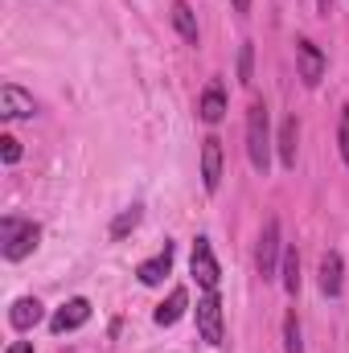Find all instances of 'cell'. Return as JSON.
<instances>
[{"instance_id":"cell-25","label":"cell","mask_w":349,"mask_h":353,"mask_svg":"<svg viewBox=\"0 0 349 353\" xmlns=\"http://www.w3.org/2000/svg\"><path fill=\"white\" fill-rule=\"evenodd\" d=\"M317 8H321V12L329 17V8H333V0H317Z\"/></svg>"},{"instance_id":"cell-22","label":"cell","mask_w":349,"mask_h":353,"mask_svg":"<svg viewBox=\"0 0 349 353\" xmlns=\"http://www.w3.org/2000/svg\"><path fill=\"white\" fill-rule=\"evenodd\" d=\"M337 144H341V157H346V165H349V107L341 111V132H337Z\"/></svg>"},{"instance_id":"cell-17","label":"cell","mask_w":349,"mask_h":353,"mask_svg":"<svg viewBox=\"0 0 349 353\" xmlns=\"http://www.w3.org/2000/svg\"><path fill=\"white\" fill-rule=\"evenodd\" d=\"M140 226V205H132V210H123L115 222H111V239H128L132 230Z\"/></svg>"},{"instance_id":"cell-7","label":"cell","mask_w":349,"mask_h":353,"mask_svg":"<svg viewBox=\"0 0 349 353\" xmlns=\"http://www.w3.org/2000/svg\"><path fill=\"white\" fill-rule=\"evenodd\" d=\"M201 185L210 193L222 185V140L218 136H206L201 140Z\"/></svg>"},{"instance_id":"cell-16","label":"cell","mask_w":349,"mask_h":353,"mask_svg":"<svg viewBox=\"0 0 349 353\" xmlns=\"http://www.w3.org/2000/svg\"><path fill=\"white\" fill-rule=\"evenodd\" d=\"M173 25H177V33H181L185 41L197 46V17H193V8H189L185 0H173Z\"/></svg>"},{"instance_id":"cell-8","label":"cell","mask_w":349,"mask_h":353,"mask_svg":"<svg viewBox=\"0 0 349 353\" xmlns=\"http://www.w3.org/2000/svg\"><path fill=\"white\" fill-rule=\"evenodd\" d=\"M90 321V300L83 296H74V300H66L58 312H54V321H50V329L54 333H70V329H83Z\"/></svg>"},{"instance_id":"cell-11","label":"cell","mask_w":349,"mask_h":353,"mask_svg":"<svg viewBox=\"0 0 349 353\" xmlns=\"http://www.w3.org/2000/svg\"><path fill=\"white\" fill-rule=\"evenodd\" d=\"M197 115H201L206 123H218V119L226 115V90H222V83H210V87L201 90V99H197Z\"/></svg>"},{"instance_id":"cell-9","label":"cell","mask_w":349,"mask_h":353,"mask_svg":"<svg viewBox=\"0 0 349 353\" xmlns=\"http://www.w3.org/2000/svg\"><path fill=\"white\" fill-rule=\"evenodd\" d=\"M275 267H279V222L271 218V222L263 226V239H259V275L271 279Z\"/></svg>"},{"instance_id":"cell-12","label":"cell","mask_w":349,"mask_h":353,"mask_svg":"<svg viewBox=\"0 0 349 353\" xmlns=\"http://www.w3.org/2000/svg\"><path fill=\"white\" fill-rule=\"evenodd\" d=\"M41 321V300H33V296H21V300H12V308H8V325L12 329H33Z\"/></svg>"},{"instance_id":"cell-2","label":"cell","mask_w":349,"mask_h":353,"mask_svg":"<svg viewBox=\"0 0 349 353\" xmlns=\"http://www.w3.org/2000/svg\"><path fill=\"white\" fill-rule=\"evenodd\" d=\"M247 157H251V165H255L259 173L271 169V123H267L263 99H255L251 111H247Z\"/></svg>"},{"instance_id":"cell-20","label":"cell","mask_w":349,"mask_h":353,"mask_svg":"<svg viewBox=\"0 0 349 353\" xmlns=\"http://www.w3.org/2000/svg\"><path fill=\"white\" fill-rule=\"evenodd\" d=\"M239 83H243V87L255 83V50H251V46L239 50Z\"/></svg>"},{"instance_id":"cell-19","label":"cell","mask_w":349,"mask_h":353,"mask_svg":"<svg viewBox=\"0 0 349 353\" xmlns=\"http://www.w3.org/2000/svg\"><path fill=\"white\" fill-rule=\"evenodd\" d=\"M283 353H304V341H300V321H296V312H288V321H283Z\"/></svg>"},{"instance_id":"cell-5","label":"cell","mask_w":349,"mask_h":353,"mask_svg":"<svg viewBox=\"0 0 349 353\" xmlns=\"http://www.w3.org/2000/svg\"><path fill=\"white\" fill-rule=\"evenodd\" d=\"M296 66H300V83L304 87H317L321 79H325V54H321V46L317 41H308V37H300L296 41Z\"/></svg>"},{"instance_id":"cell-3","label":"cell","mask_w":349,"mask_h":353,"mask_svg":"<svg viewBox=\"0 0 349 353\" xmlns=\"http://www.w3.org/2000/svg\"><path fill=\"white\" fill-rule=\"evenodd\" d=\"M197 333L206 345H222V300H218V292H206L197 300Z\"/></svg>"},{"instance_id":"cell-23","label":"cell","mask_w":349,"mask_h":353,"mask_svg":"<svg viewBox=\"0 0 349 353\" xmlns=\"http://www.w3.org/2000/svg\"><path fill=\"white\" fill-rule=\"evenodd\" d=\"M8 353H33V345H29V341H12V345H8Z\"/></svg>"},{"instance_id":"cell-1","label":"cell","mask_w":349,"mask_h":353,"mask_svg":"<svg viewBox=\"0 0 349 353\" xmlns=\"http://www.w3.org/2000/svg\"><path fill=\"white\" fill-rule=\"evenodd\" d=\"M37 239H41V226L37 222H25V218H4L0 222V255L4 259H25L37 251Z\"/></svg>"},{"instance_id":"cell-18","label":"cell","mask_w":349,"mask_h":353,"mask_svg":"<svg viewBox=\"0 0 349 353\" xmlns=\"http://www.w3.org/2000/svg\"><path fill=\"white\" fill-rule=\"evenodd\" d=\"M283 288H288L292 296H296V288H300V255H296L292 247L283 251Z\"/></svg>"},{"instance_id":"cell-10","label":"cell","mask_w":349,"mask_h":353,"mask_svg":"<svg viewBox=\"0 0 349 353\" xmlns=\"http://www.w3.org/2000/svg\"><path fill=\"white\" fill-rule=\"evenodd\" d=\"M341 288H346V263H341L337 251H325L321 255V292L325 296H341Z\"/></svg>"},{"instance_id":"cell-6","label":"cell","mask_w":349,"mask_h":353,"mask_svg":"<svg viewBox=\"0 0 349 353\" xmlns=\"http://www.w3.org/2000/svg\"><path fill=\"white\" fill-rule=\"evenodd\" d=\"M33 111H37V103H33L29 90H21L17 83H4L0 87V115L4 119H29Z\"/></svg>"},{"instance_id":"cell-14","label":"cell","mask_w":349,"mask_h":353,"mask_svg":"<svg viewBox=\"0 0 349 353\" xmlns=\"http://www.w3.org/2000/svg\"><path fill=\"white\" fill-rule=\"evenodd\" d=\"M185 308H189V292H185V288H173L169 300H161V308L152 312V321H157V325H177V321L185 316Z\"/></svg>"},{"instance_id":"cell-13","label":"cell","mask_w":349,"mask_h":353,"mask_svg":"<svg viewBox=\"0 0 349 353\" xmlns=\"http://www.w3.org/2000/svg\"><path fill=\"white\" fill-rule=\"evenodd\" d=\"M169 271H173V247H169V243H165V251H161V255H152V259H144V263L136 267L140 283H148V288H152V283H161Z\"/></svg>"},{"instance_id":"cell-15","label":"cell","mask_w":349,"mask_h":353,"mask_svg":"<svg viewBox=\"0 0 349 353\" xmlns=\"http://www.w3.org/2000/svg\"><path fill=\"white\" fill-rule=\"evenodd\" d=\"M296 140H300V123L296 119H283V128H279V161H283V169H296Z\"/></svg>"},{"instance_id":"cell-24","label":"cell","mask_w":349,"mask_h":353,"mask_svg":"<svg viewBox=\"0 0 349 353\" xmlns=\"http://www.w3.org/2000/svg\"><path fill=\"white\" fill-rule=\"evenodd\" d=\"M235 12H251V0H235Z\"/></svg>"},{"instance_id":"cell-21","label":"cell","mask_w":349,"mask_h":353,"mask_svg":"<svg viewBox=\"0 0 349 353\" xmlns=\"http://www.w3.org/2000/svg\"><path fill=\"white\" fill-rule=\"evenodd\" d=\"M0 157H4V165H17V161H21V140L0 136Z\"/></svg>"},{"instance_id":"cell-4","label":"cell","mask_w":349,"mask_h":353,"mask_svg":"<svg viewBox=\"0 0 349 353\" xmlns=\"http://www.w3.org/2000/svg\"><path fill=\"white\" fill-rule=\"evenodd\" d=\"M189 271H193V279H197L206 292H218V279H222V271H218V259H214V247H210V239H197V243H193Z\"/></svg>"}]
</instances>
